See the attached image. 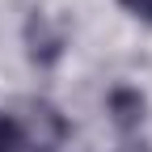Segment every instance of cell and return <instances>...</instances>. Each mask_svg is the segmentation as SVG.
<instances>
[{"mask_svg": "<svg viewBox=\"0 0 152 152\" xmlns=\"http://www.w3.org/2000/svg\"><path fill=\"white\" fill-rule=\"evenodd\" d=\"M64 47V34L59 30H47V13H34L30 17V55L38 64H51Z\"/></svg>", "mask_w": 152, "mask_h": 152, "instance_id": "1", "label": "cell"}, {"mask_svg": "<svg viewBox=\"0 0 152 152\" xmlns=\"http://www.w3.org/2000/svg\"><path fill=\"white\" fill-rule=\"evenodd\" d=\"M110 110H114V123H118V127H140L144 97H140L135 89H114L110 93Z\"/></svg>", "mask_w": 152, "mask_h": 152, "instance_id": "2", "label": "cell"}, {"mask_svg": "<svg viewBox=\"0 0 152 152\" xmlns=\"http://www.w3.org/2000/svg\"><path fill=\"white\" fill-rule=\"evenodd\" d=\"M0 152H21V127L0 114Z\"/></svg>", "mask_w": 152, "mask_h": 152, "instance_id": "3", "label": "cell"}, {"mask_svg": "<svg viewBox=\"0 0 152 152\" xmlns=\"http://www.w3.org/2000/svg\"><path fill=\"white\" fill-rule=\"evenodd\" d=\"M123 9H131L135 17H144V21H152V0H118Z\"/></svg>", "mask_w": 152, "mask_h": 152, "instance_id": "4", "label": "cell"}]
</instances>
